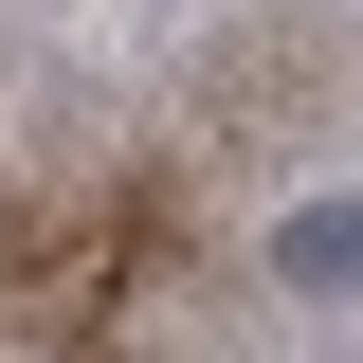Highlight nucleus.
Segmentation results:
<instances>
[{"label": "nucleus", "instance_id": "nucleus-1", "mask_svg": "<svg viewBox=\"0 0 363 363\" xmlns=\"http://www.w3.org/2000/svg\"><path fill=\"white\" fill-rule=\"evenodd\" d=\"M272 272H291V291H345V272H363V200H291Z\"/></svg>", "mask_w": 363, "mask_h": 363}]
</instances>
